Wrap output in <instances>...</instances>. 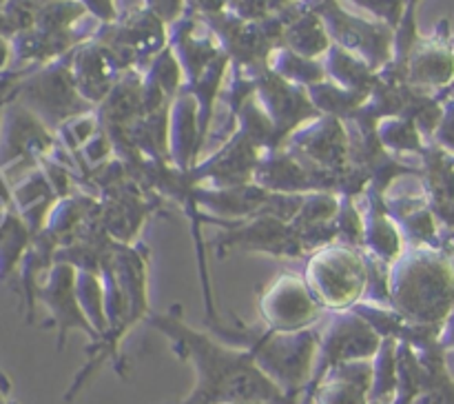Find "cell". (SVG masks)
<instances>
[{"instance_id": "obj_1", "label": "cell", "mask_w": 454, "mask_h": 404, "mask_svg": "<svg viewBox=\"0 0 454 404\" xmlns=\"http://www.w3.org/2000/svg\"><path fill=\"white\" fill-rule=\"evenodd\" d=\"M146 320L155 331L168 337L173 353L186 360L195 371L193 391L177 404L260 402L284 395L247 349L186 324L180 305L171 306V311H151Z\"/></svg>"}, {"instance_id": "obj_2", "label": "cell", "mask_w": 454, "mask_h": 404, "mask_svg": "<svg viewBox=\"0 0 454 404\" xmlns=\"http://www.w3.org/2000/svg\"><path fill=\"white\" fill-rule=\"evenodd\" d=\"M390 306L415 327L442 336L454 311V256L439 247H408L390 265Z\"/></svg>"}, {"instance_id": "obj_3", "label": "cell", "mask_w": 454, "mask_h": 404, "mask_svg": "<svg viewBox=\"0 0 454 404\" xmlns=\"http://www.w3.org/2000/svg\"><path fill=\"white\" fill-rule=\"evenodd\" d=\"M211 333L233 346H242L255 358L257 367L284 391V393H304L310 384L317 362L319 331L304 329L295 333L270 331L264 324H229L222 320L213 324Z\"/></svg>"}, {"instance_id": "obj_4", "label": "cell", "mask_w": 454, "mask_h": 404, "mask_svg": "<svg viewBox=\"0 0 454 404\" xmlns=\"http://www.w3.org/2000/svg\"><path fill=\"white\" fill-rule=\"evenodd\" d=\"M304 280L324 309L348 311L366 297L368 256L348 244H326L309 256Z\"/></svg>"}, {"instance_id": "obj_5", "label": "cell", "mask_w": 454, "mask_h": 404, "mask_svg": "<svg viewBox=\"0 0 454 404\" xmlns=\"http://www.w3.org/2000/svg\"><path fill=\"white\" fill-rule=\"evenodd\" d=\"M20 102L49 129H60L69 120L96 111V107L84 100L75 87L71 74V51L31 74V78L20 84Z\"/></svg>"}, {"instance_id": "obj_6", "label": "cell", "mask_w": 454, "mask_h": 404, "mask_svg": "<svg viewBox=\"0 0 454 404\" xmlns=\"http://www.w3.org/2000/svg\"><path fill=\"white\" fill-rule=\"evenodd\" d=\"M315 12L322 16L333 44L348 49L364 58L375 71L393 62L395 29L386 22L362 13H350L341 7V0H310Z\"/></svg>"}, {"instance_id": "obj_7", "label": "cell", "mask_w": 454, "mask_h": 404, "mask_svg": "<svg viewBox=\"0 0 454 404\" xmlns=\"http://www.w3.org/2000/svg\"><path fill=\"white\" fill-rule=\"evenodd\" d=\"M93 38L109 47L124 69L146 71L168 47V25L146 7H137L120 13L115 22L98 25Z\"/></svg>"}, {"instance_id": "obj_8", "label": "cell", "mask_w": 454, "mask_h": 404, "mask_svg": "<svg viewBox=\"0 0 454 404\" xmlns=\"http://www.w3.org/2000/svg\"><path fill=\"white\" fill-rule=\"evenodd\" d=\"M220 225H224V234L213 244L220 256L226 251L266 253L273 257H304L313 253L300 226L284 218L257 216L235 222L222 220Z\"/></svg>"}, {"instance_id": "obj_9", "label": "cell", "mask_w": 454, "mask_h": 404, "mask_svg": "<svg viewBox=\"0 0 454 404\" xmlns=\"http://www.w3.org/2000/svg\"><path fill=\"white\" fill-rule=\"evenodd\" d=\"M384 337L355 311H333L331 322L319 331V349L315 373L306 391L313 389L331 368L355 360H372Z\"/></svg>"}, {"instance_id": "obj_10", "label": "cell", "mask_w": 454, "mask_h": 404, "mask_svg": "<svg viewBox=\"0 0 454 404\" xmlns=\"http://www.w3.org/2000/svg\"><path fill=\"white\" fill-rule=\"evenodd\" d=\"M257 306H260L262 324L279 333L313 329L326 313L306 284L304 275L295 273H282L270 280L262 289Z\"/></svg>"}, {"instance_id": "obj_11", "label": "cell", "mask_w": 454, "mask_h": 404, "mask_svg": "<svg viewBox=\"0 0 454 404\" xmlns=\"http://www.w3.org/2000/svg\"><path fill=\"white\" fill-rule=\"evenodd\" d=\"M262 154L264 149L244 129L238 127L233 136L226 138L217 149L200 160L189 176L198 186H211V189L251 185Z\"/></svg>"}, {"instance_id": "obj_12", "label": "cell", "mask_w": 454, "mask_h": 404, "mask_svg": "<svg viewBox=\"0 0 454 404\" xmlns=\"http://www.w3.org/2000/svg\"><path fill=\"white\" fill-rule=\"evenodd\" d=\"M255 98L266 115L273 120L282 145H286L297 129L322 115L310 100L309 89L282 78L269 65L257 71Z\"/></svg>"}, {"instance_id": "obj_13", "label": "cell", "mask_w": 454, "mask_h": 404, "mask_svg": "<svg viewBox=\"0 0 454 404\" xmlns=\"http://www.w3.org/2000/svg\"><path fill=\"white\" fill-rule=\"evenodd\" d=\"M288 149L304 162L328 173H341L350 164L348 124L335 115H319L286 140Z\"/></svg>"}, {"instance_id": "obj_14", "label": "cell", "mask_w": 454, "mask_h": 404, "mask_svg": "<svg viewBox=\"0 0 454 404\" xmlns=\"http://www.w3.org/2000/svg\"><path fill=\"white\" fill-rule=\"evenodd\" d=\"M75 278H78L75 266H71L69 262H56L47 271V280L38 284V293H35V297L47 305L49 313H51L53 322H56L58 349L65 346L67 336L74 329L87 333L93 342L100 337L91 320L82 311V305H80L78 291H75Z\"/></svg>"}, {"instance_id": "obj_15", "label": "cell", "mask_w": 454, "mask_h": 404, "mask_svg": "<svg viewBox=\"0 0 454 404\" xmlns=\"http://www.w3.org/2000/svg\"><path fill=\"white\" fill-rule=\"evenodd\" d=\"M406 83L426 91H448L454 84V44L450 43L448 20L439 22L437 31L428 38L419 36L408 56Z\"/></svg>"}, {"instance_id": "obj_16", "label": "cell", "mask_w": 454, "mask_h": 404, "mask_svg": "<svg viewBox=\"0 0 454 404\" xmlns=\"http://www.w3.org/2000/svg\"><path fill=\"white\" fill-rule=\"evenodd\" d=\"M124 71L129 69H124L118 56L93 36L71 51V74H74L75 87L82 93L84 100L91 102L96 109L118 84Z\"/></svg>"}, {"instance_id": "obj_17", "label": "cell", "mask_w": 454, "mask_h": 404, "mask_svg": "<svg viewBox=\"0 0 454 404\" xmlns=\"http://www.w3.org/2000/svg\"><path fill=\"white\" fill-rule=\"evenodd\" d=\"M359 207H362L364 216V253L386 262V265L397 262L408 244L386 209L384 194L366 189L359 195Z\"/></svg>"}, {"instance_id": "obj_18", "label": "cell", "mask_w": 454, "mask_h": 404, "mask_svg": "<svg viewBox=\"0 0 454 404\" xmlns=\"http://www.w3.org/2000/svg\"><path fill=\"white\" fill-rule=\"evenodd\" d=\"M202 149L198 102L186 89H182L168 111V155L180 171L189 173L200 162Z\"/></svg>"}, {"instance_id": "obj_19", "label": "cell", "mask_w": 454, "mask_h": 404, "mask_svg": "<svg viewBox=\"0 0 454 404\" xmlns=\"http://www.w3.org/2000/svg\"><path fill=\"white\" fill-rule=\"evenodd\" d=\"M282 16L286 20L282 47L293 49L300 56L313 58V60L326 56L328 49L333 47V40L310 0H300V3L282 9Z\"/></svg>"}, {"instance_id": "obj_20", "label": "cell", "mask_w": 454, "mask_h": 404, "mask_svg": "<svg viewBox=\"0 0 454 404\" xmlns=\"http://www.w3.org/2000/svg\"><path fill=\"white\" fill-rule=\"evenodd\" d=\"M53 133L38 115L25 105H16L9 111L7 136H4L3 154L7 162L12 160H34L51 154Z\"/></svg>"}, {"instance_id": "obj_21", "label": "cell", "mask_w": 454, "mask_h": 404, "mask_svg": "<svg viewBox=\"0 0 454 404\" xmlns=\"http://www.w3.org/2000/svg\"><path fill=\"white\" fill-rule=\"evenodd\" d=\"M324 67H326L328 80L368 98L380 80V71H375L364 58L355 56L353 51L340 47V44H333L328 49V53L324 56Z\"/></svg>"}, {"instance_id": "obj_22", "label": "cell", "mask_w": 454, "mask_h": 404, "mask_svg": "<svg viewBox=\"0 0 454 404\" xmlns=\"http://www.w3.org/2000/svg\"><path fill=\"white\" fill-rule=\"evenodd\" d=\"M377 138L390 155H424L428 140L406 115H393L377 123Z\"/></svg>"}, {"instance_id": "obj_23", "label": "cell", "mask_w": 454, "mask_h": 404, "mask_svg": "<svg viewBox=\"0 0 454 404\" xmlns=\"http://www.w3.org/2000/svg\"><path fill=\"white\" fill-rule=\"evenodd\" d=\"M309 96L313 100V105L317 107V111L322 115H335L340 120H350L357 115V111L366 105L368 96L357 91H350V89L340 87L333 80H322V83L309 87Z\"/></svg>"}, {"instance_id": "obj_24", "label": "cell", "mask_w": 454, "mask_h": 404, "mask_svg": "<svg viewBox=\"0 0 454 404\" xmlns=\"http://www.w3.org/2000/svg\"><path fill=\"white\" fill-rule=\"evenodd\" d=\"M269 67L279 74L282 78L291 80V83L300 84V87H313V84L326 80V67L322 60H313L295 53L288 47H278L269 58Z\"/></svg>"}, {"instance_id": "obj_25", "label": "cell", "mask_w": 454, "mask_h": 404, "mask_svg": "<svg viewBox=\"0 0 454 404\" xmlns=\"http://www.w3.org/2000/svg\"><path fill=\"white\" fill-rule=\"evenodd\" d=\"M75 291H78V300L82 305V311L91 324L96 327L98 336L109 329L105 311V284H102V275L96 271H78L75 278Z\"/></svg>"}, {"instance_id": "obj_26", "label": "cell", "mask_w": 454, "mask_h": 404, "mask_svg": "<svg viewBox=\"0 0 454 404\" xmlns=\"http://www.w3.org/2000/svg\"><path fill=\"white\" fill-rule=\"evenodd\" d=\"M344 3L355 4V7H359L364 13L375 18V20L390 25L395 31H397L399 22H402L403 12H406V0H344Z\"/></svg>"}, {"instance_id": "obj_27", "label": "cell", "mask_w": 454, "mask_h": 404, "mask_svg": "<svg viewBox=\"0 0 454 404\" xmlns=\"http://www.w3.org/2000/svg\"><path fill=\"white\" fill-rule=\"evenodd\" d=\"M433 142L446 154L454 155V98H443V115L434 131Z\"/></svg>"}, {"instance_id": "obj_28", "label": "cell", "mask_w": 454, "mask_h": 404, "mask_svg": "<svg viewBox=\"0 0 454 404\" xmlns=\"http://www.w3.org/2000/svg\"><path fill=\"white\" fill-rule=\"evenodd\" d=\"M145 7L171 27L189 12V0H145Z\"/></svg>"}, {"instance_id": "obj_29", "label": "cell", "mask_w": 454, "mask_h": 404, "mask_svg": "<svg viewBox=\"0 0 454 404\" xmlns=\"http://www.w3.org/2000/svg\"><path fill=\"white\" fill-rule=\"evenodd\" d=\"M82 3V7L87 9V13H91L98 20V25H109V22L118 20L120 12L115 7V0H78Z\"/></svg>"}, {"instance_id": "obj_30", "label": "cell", "mask_w": 454, "mask_h": 404, "mask_svg": "<svg viewBox=\"0 0 454 404\" xmlns=\"http://www.w3.org/2000/svg\"><path fill=\"white\" fill-rule=\"evenodd\" d=\"M189 9L208 16V13H220L229 9V0H189Z\"/></svg>"}, {"instance_id": "obj_31", "label": "cell", "mask_w": 454, "mask_h": 404, "mask_svg": "<svg viewBox=\"0 0 454 404\" xmlns=\"http://www.w3.org/2000/svg\"><path fill=\"white\" fill-rule=\"evenodd\" d=\"M238 404H301L300 393H284L275 400H260V402H238Z\"/></svg>"}, {"instance_id": "obj_32", "label": "cell", "mask_w": 454, "mask_h": 404, "mask_svg": "<svg viewBox=\"0 0 454 404\" xmlns=\"http://www.w3.org/2000/svg\"><path fill=\"white\" fill-rule=\"evenodd\" d=\"M443 358H446V368L450 373V377L454 380V349H446L443 351Z\"/></svg>"}]
</instances>
